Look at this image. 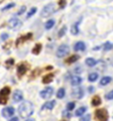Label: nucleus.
Wrapping results in <instances>:
<instances>
[{
  "instance_id": "1",
  "label": "nucleus",
  "mask_w": 113,
  "mask_h": 121,
  "mask_svg": "<svg viewBox=\"0 0 113 121\" xmlns=\"http://www.w3.org/2000/svg\"><path fill=\"white\" fill-rule=\"evenodd\" d=\"M18 113L19 116L22 119H26L28 118L30 115H32L33 113V105L31 102L29 101H24L19 105L18 107Z\"/></svg>"
},
{
  "instance_id": "2",
  "label": "nucleus",
  "mask_w": 113,
  "mask_h": 121,
  "mask_svg": "<svg viewBox=\"0 0 113 121\" xmlns=\"http://www.w3.org/2000/svg\"><path fill=\"white\" fill-rule=\"evenodd\" d=\"M55 11H56V4L55 3H50V4L46 5L43 8V10H41V12H40V16L48 17V16H50V15H52Z\"/></svg>"
},
{
  "instance_id": "3",
  "label": "nucleus",
  "mask_w": 113,
  "mask_h": 121,
  "mask_svg": "<svg viewBox=\"0 0 113 121\" xmlns=\"http://www.w3.org/2000/svg\"><path fill=\"white\" fill-rule=\"evenodd\" d=\"M10 93V88L9 87H4L0 90V104L5 105L8 100V95Z\"/></svg>"
},
{
  "instance_id": "4",
  "label": "nucleus",
  "mask_w": 113,
  "mask_h": 121,
  "mask_svg": "<svg viewBox=\"0 0 113 121\" xmlns=\"http://www.w3.org/2000/svg\"><path fill=\"white\" fill-rule=\"evenodd\" d=\"M70 52V48L67 44H61L56 50V56L58 58H63V56H67Z\"/></svg>"
},
{
  "instance_id": "5",
  "label": "nucleus",
  "mask_w": 113,
  "mask_h": 121,
  "mask_svg": "<svg viewBox=\"0 0 113 121\" xmlns=\"http://www.w3.org/2000/svg\"><path fill=\"white\" fill-rule=\"evenodd\" d=\"M21 24H22L21 20H19L17 17H12L8 21V27L11 29H18L21 26Z\"/></svg>"
},
{
  "instance_id": "6",
  "label": "nucleus",
  "mask_w": 113,
  "mask_h": 121,
  "mask_svg": "<svg viewBox=\"0 0 113 121\" xmlns=\"http://www.w3.org/2000/svg\"><path fill=\"white\" fill-rule=\"evenodd\" d=\"M95 117L100 121L107 120L108 119L107 111L105 110V109H98V110H96V112H95Z\"/></svg>"
},
{
  "instance_id": "7",
  "label": "nucleus",
  "mask_w": 113,
  "mask_h": 121,
  "mask_svg": "<svg viewBox=\"0 0 113 121\" xmlns=\"http://www.w3.org/2000/svg\"><path fill=\"white\" fill-rule=\"evenodd\" d=\"M52 94H54V89H52V87H48V88L43 89V91H40L39 95L43 99H48V98L52 97Z\"/></svg>"
},
{
  "instance_id": "8",
  "label": "nucleus",
  "mask_w": 113,
  "mask_h": 121,
  "mask_svg": "<svg viewBox=\"0 0 113 121\" xmlns=\"http://www.w3.org/2000/svg\"><path fill=\"white\" fill-rule=\"evenodd\" d=\"M2 116L5 117V118H10L11 116H13L14 114V109L12 107H5L2 109Z\"/></svg>"
},
{
  "instance_id": "9",
  "label": "nucleus",
  "mask_w": 113,
  "mask_h": 121,
  "mask_svg": "<svg viewBox=\"0 0 113 121\" xmlns=\"http://www.w3.org/2000/svg\"><path fill=\"white\" fill-rule=\"evenodd\" d=\"M28 69V66L26 65V64H19V65L17 66V75L19 76V77H22L25 73L26 71Z\"/></svg>"
},
{
  "instance_id": "10",
  "label": "nucleus",
  "mask_w": 113,
  "mask_h": 121,
  "mask_svg": "<svg viewBox=\"0 0 113 121\" xmlns=\"http://www.w3.org/2000/svg\"><path fill=\"white\" fill-rule=\"evenodd\" d=\"M72 96L76 99H81L84 96V89L83 88H77L72 92Z\"/></svg>"
},
{
  "instance_id": "11",
  "label": "nucleus",
  "mask_w": 113,
  "mask_h": 121,
  "mask_svg": "<svg viewBox=\"0 0 113 121\" xmlns=\"http://www.w3.org/2000/svg\"><path fill=\"white\" fill-rule=\"evenodd\" d=\"M22 99H23V94H22V92L20 90H15V92L13 93V101L15 102V103H17V102L22 101Z\"/></svg>"
},
{
  "instance_id": "12",
  "label": "nucleus",
  "mask_w": 113,
  "mask_h": 121,
  "mask_svg": "<svg viewBox=\"0 0 113 121\" xmlns=\"http://www.w3.org/2000/svg\"><path fill=\"white\" fill-rule=\"evenodd\" d=\"M85 48H86V44L83 43V41H78V43H76V44L74 45V50L76 51V52H83V51H85Z\"/></svg>"
},
{
  "instance_id": "13",
  "label": "nucleus",
  "mask_w": 113,
  "mask_h": 121,
  "mask_svg": "<svg viewBox=\"0 0 113 121\" xmlns=\"http://www.w3.org/2000/svg\"><path fill=\"white\" fill-rule=\"evenodd\" d=\"M54 77H55V75L52 73H48V75H46L43 78V84H48V83H51L52 80H54Z\"/></svg>"
},
{
  "instance_id": "14",
  "label": "nucleus",
  "mask_w": 113,
  "mask_h": 121,
  "mask_svg": "<svg viewBox=\"0 0 113 121\" xmlns=\"http://www.w3.org/2000/svg\"><path fill=\"white\" fill-rule=\"evenodd\" d=\"M56 106V101H48L47 103H44L43 106V109H48V110H52L54 107Z\"/></svg>"
},
{
  "instance_id": "15",
  "label": "nucleus",
  "mask_w": 113,
  "mask_h": 121,
  "mask_svg": "<svg viewBox=\"0 0 113 121\" xmlns=\"http://www.w3.org/2000/svg\"><path fill=\"white\" fill-rule=\"evenodd\" d=\"M82 82V78L81 77H78V76H75V77H73L72 79H71V84H72V86H78L80 85Z\"/></svg>"
},
{
  "instance_id": "16",
  "label": "nucleus",
  "mask_w": 113,
  "mask_h": 121,
  "mask_svg": "<svg viewBox=\"0 0 113 121\" xmlns=\"http://www.w3.org/2000/svg\"><path fill=\"white\" fill-rule=\"evenodd\" d=\"M41 48H43V45H41V43H36L35 45V48L31 50V52L33 55H39V52L41 51Z\"/></svg>"
},
{
  "instance_id": "17",
  "label": "nucleus",
  "mask_w": 113,
  "mask_h": 121,
  "mask_svg": "<svg viewBox=\"0 0 113 121\" xmlns=\"http://www.w3.org/2000/svg\"><path fill=\"white\" fill-rule=\"evenodd\" d=\"M79 59H80V56H77V55H74V56H69V58L66 60V63H67V64H73V63H76Z\"/></svg>"
},
{
  "instance_id": "18",
  "label": "nucleus",
  "mask_w": 113,
  "mask_h": 121,
  "mask_svg": "<svg viewBox=\"0 0 113 121\" xmlns=\"http://www.w3.org/2000/svg\"><path fill=\"white\" fill-rule=\"evenodd\" d=\"M111 81H112L111 77H104V78L101 79V81H100V86H106V85H108Z\"/></svg>"
},
{
  "instance_id": "19",
  "label": "nucleus",
  "mask_w": 113,
  "mask_h": 121,
  "mask_svg": "<svg viewBox=\"0 0 113 121\" xmlns=\"http://www.w3.org/2000/svg\"><path fill=\"white\" fill-rule=\"evenodd\" d=\"M32 37V33L31 32H29V33H27L25 36H22V37H19V39H17V41H16V44H18L20 43V41H25L26 39H31Z\"/></svg>"
},
{
  "instance_id": "20",
  "label": "nucleus",
  "mask_w": 113,
  "mask_h": 121,
  "mask_svg": "<svg viewBox=\"0 0 113 121\" xmlns=\"http://www.w3.org/2000/svg\"><path fill=\"white\" fill-rule=\"evenodd\" d=\"M101 102H102V101H101V98L99 96H95L92 99L91 103H92L93 106H99V105H101Z\"/></svg>"
},
{
  "instance_id": "21",
  "label": "nucleus",
  "mask_w": 113,
  "mask_h": 121,
  "mask_svg": "<svg viewBox=\"0 0 113 121\" xmlns=\"http://www.w3.org/2000/svg\"><path fill=\"white\" fill-rule=\"evenodd\" d=\"M87 111V107H85V106H83V107H80L78 109V110L76 111V113H75V114H76V116H82L83 114H84V113Z\"/></svg>"
},
{
  "instance_id": "22",
  "label": "nucleus",
  "mask_w": 113,
  "mask_h": 121,
  "mask_svg": "<svg viewBox=\"0 0 113 121\" xmlns=\"http://www.w3.org/2000/svg\"><path fill=\"white\" fill-rule=\"evenodd\" d=\"M85 62H86V64H87V66H88V67H91V68H92V67H94V66H95L96 64H97L96 60H94V59H92V58H88V59H86Z\"/></svg>"
},
{
  "instance_id": "23",
  "label": "nucleus",
  "mask_w": 113,
  "mask_h": 121,
  "mask_svg": "<svg viewBox=\"0 0 113 121\" xmlns=\"http://www.w3.org/2000/svg\"><path fill=\"white\" fill-rule=\"evenodd\" d=\"M65 95H66V91L64 88L59 89V91L56 92V97H58L59 99H63V98L65 97Z\"/></svg>"
},
{
  "instance_id": "24",
  "label": "nucleus",
  "mask_w": 113,
  "mask_h": 121,
  "mask_svg": "<svg viewBox=\"0 0 113 121\" xmlns=\"http://www.w3.org/2000/svg\"><path fill=\"white\" fill-rule=\"evenodd\" d=\"M98 77H99V75H98L97 73H91V74H89V76H88V80L90 82H95L98 79Z\"/></svg>"
},
{
  "instance_id": "25",
  "label": "nucleus",
  "mask_w": 113,
  "mask_h": 121,
  "mask_svg": "<svg viewBox=\"0 0 113 121\" xmlns=\"http://www.w3.org/2000/svg\"><path fill=\"white\" fill-rule=\"evenodd\" d=\"M71 33L74 35H77L79 33V28H78V23H75L72 25V27H71Z\"/></svg>"
},
{
  "instance_id": "26",
  "label": "nucleus",
  "mask_w": 113,
  "mask_h": 121,
  "mask_svg": "<svg viewBox=\"0 0 113 121\" xmlns=\"http://www.w3.org/2000/svg\"><path fill=\"white\" fill-rule=\"evenodd\" d=\"M55 20L54 19H51V20H48V22H46V24H44V27H46V29H51L52 26L55 25Z\"/></svg>"
},
{
  "instance_id": "27",
  "label": "nucleus",
  "mask_w": 113,
  "mask_h": 121,
  "mask_svg": "<svg viewBox=\"0 0 113 121\" xmlns=\"http://www.w3.org/2000/svg\"><path fill=\"white\" fill-rule=\"evenodd\" d=\"M103 48H104V51L112 50V43H110V41H106V43H104V45H103Z\"/></svg>"
},
{
  "instance_id": "28",
  "label": "nucleus",
  "mask_w": 113,
  "mask_h": 121,
  "mask_svg": "<svg viewBox=\"0 0 113 121\" xmlns=\"http://www.w3.org/2000/svg\"><path fill=\"white\" fill-rule=\"evenodd\" d=\"M35 12H36V8H35V7H32V8H31L30 10H29V12L27 13V15H26V18H29V17H31L32 15L35 14Z\"/></svg>"
},
{
  "instance_id": "29",
  "label": "nucleus",
  "mask_w": 113,
  "mask_h": 121,
  "mask_svg": "<svg viewBox=\"0 0 113 121\" xmlns=\"http://www.w3.org/2000/svg\"><path fill=\"white\" fill-rule=\"evenodd\" d=\"M66 30H67V26H63V27L61 28V30L59 31V33H58L59 37H62L64 35H65V33H66Z\"/></svg>"
},
{
  "instance_id": "30",
  "label": "nucleus",
  "mask_w": 113,
  "mask_h": 121,
  "mask_svg": "<svg viewBox=\"0 0 113 121\" xmlns=\"http://www.w3.org/2000/svg\"><path fill=\"white\" fill-rule=\"evenodd\" d=\"M74 108H75V103L74 102H70V103L67 104V110L68 111H72Z\"/></svg>"
},
{
  "instance_id": "31",
  "label": "nucleus",
  "mask_w": 113,
  "mask_h": 121,
  "mask_svg": "<svg viewBox=\"0 0 113 121\" xmlns=\"http://www.w3.org/2000/svg\"><path fill=\"white\" fill-rule=\"evenodd\" d=\"M15 6V4L14 3H9L8 5H6L4 8H2V11H5V10H8V9H10V8H12V7H14Z\"/></svg>"
},
{
  "instance_id": "32",
  "label": "nucleus",
  "mask_w": 113,
  "mask_h": 121,
  "mask_svg": "<svg viewBox=\"0 0 113 121\" xmlns=\"http://www.w3.org/2000/svg\"><path fill=\"white\" fill-rule=\"evenodd\" d=\"M67 4V2H66V0H60L59 1V5H60V8H65V6Z\"/></svg>"
},
{
  "instance_id": "33",
  "label": "nucleus",
  "mask_w": 113,
  "mask_h": 121,
  "mask_svg": "<svg viewBox=\"0 0 113 121\" xmlns=\"http://www.w3.org/2000/svg\"><path fill=\"white\" fill-rule=\"evenodd\" d=\"M113 98V91H110L107 95H106V99H108V100H111Z\"/></svg>"
},
{
  "instance_id": "34",
  "label": "nucleus",
  "mask_w": 113,
  "mask_h": 121,
  "mask_svg": "<svg viewBox=\"0 0 113 121\" xmlns=\"http://www.w3.org/2000/svg\"><path fill=\"white\" fill-rule=\"evenodd\" d=\"M63 117H66V118H70V117H71V113H69V111H64V112H63Z\"/></svg>"
},
{
  "instance_id": "35",
  "label": "nucleus",
  "mask_w": 113,
  "mask_h": 121,
  "mask_svg": "<svg viewBox=\"0 0 113 121\" xmlns=\"http://www.w3.org/2000/svg\"><path fill=\"white\" fill-rule=\"evenodd\" d=\"M25 10H26V7H25V6H22L21 8H20V10L17 12V14H18V15H20V14H22L23 12H25Z\"/></svg>"
},
{
  "instance_id": "36",
  "label": "nucleus",
  "mask_w": 113,
  "mask_h": 121,
  "mask_svg": "<svg viewBox=\"0 0 113 121\" xmlns=\"http://www.w3.org/2000/svg\"><path fill=\"white\" fill-rule=\"evenodd\" d=\"M5 64H6V65H8V66H12L13 64H14V60H13V59H10L8 60H6Z\"/></svg>"
},
{
  "instance_id": "37",
  "label": "nucleus",
  "mask_w": 113,
  "mask_h": 121,
  "mask_svg": "<svg viewBox=\"0 0 113 121\" xmlns=\"http://www.w3.org/2000/svg\"><path fill=\"white\" fill-rule=\"evenodd\" d=\"M7 39H8V35H7V33H2L1 35V39L2 40H6Z\"/></svg>"
},
{
  "instance_id": "38",
  "label": "nucleus",
  "mask_w": 113,
  "mask_h": 121,
  "mask_svg": "<svg viewBox=\"0 0 113 121\" xmlns=\"http://www.w3.org/2000/svg\"><path fill=\"white\" fill-rule=\"evenodd\" d=\"M90 118H91V116H90V114H87L86 116H84L82 118V121H87V120H90Z\"/></svg>"
},
{
  "instance_id": "39",
  "label": "nucleus",
  "mask_w": 113,
  "mask_h": 121,
  "mask_svg": "<svg viewBox=\"0 0 113 121\" xmlns=\"http://www.w3.org/2000/svg\"><path fill=\"white\" fill-rule=\"evenodd\" d=\"M89 92H90V93H93V92H94V87H92V86L89 87Z\"/></svg>"
},
{
  "instance_id": "40",
  "label": "nucleus",
  "mask_w": 113,
  "mask_h": 121,
  "mask_svg": "<svg viewBox=\"0 0 113 121\" xmlns=\"http://www.w3.org/2000/svg\"><path fill=\"white\" fill-rule=\"evenodd\" d=\"M18 120V117H13V118H11L10 121H17Z\"/></svg>"
}]
</instances>
